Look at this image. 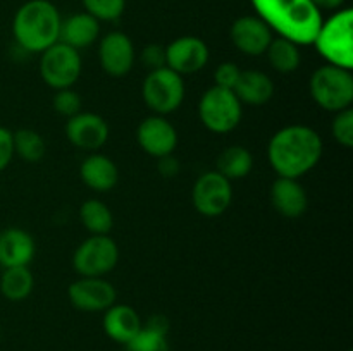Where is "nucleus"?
I'll use <instances>...</instances> for the list:
<instances>
[{
  "label": "nucleus",
  "instance_id": "obj_1",
  "mask_svg": "<svg viewBox=\"0 0 353 351\" xmlns=\"http://www.w3.org/2000/svg\"><path fill=\"white\" fill-rule=\"evenodd\" d=\"M268 157L279 178L299 179L319 164L323 157V140L319 133L309 126H286L271 138Z\"/></svg>",
  "mask_w": 353,
  "mask_h": 351
},
{
  "label": "nucleus",
  "instance_id": "obj_2",
  "mask_svg": "<svg viewBox=\"0 0 353 351\" xmlns=\"http://www.w3.org/2000/svg\"><path fill=\"white\" fill-rule=\"evenodd\" d=\"M257 16L279 36L300 45H312L323 14L312 0H250Z\"/></svg>",
  "mask_w": 353,
  "mask_h": 351
},
{
  "label": "nucleus",
  "instance_id": "obj_3",
  "mask_svg": "<svg viewBox=\"0 0 353 351\" xmlns=\"http://www.w3.org/2000/svg\"><path fill=\"white\" fill-rule=\"evenodd\" d=\"M61 14L48 0H30L17 9L12 33L17 45L31 54H41L59 41Z\"/></svg>",
  "mask_w": 353,
  "mask_h": 351
},
{
  "label": "nucleus",
  "instance_id": "obj_4",
  "mask_svg": "<svg viewBox=\"0 0 353 351\" xmlns=\"http://www.w3.org/2000/svg\"><path fill=\"white\" fill-rule=\"evenodd\" d=\"M312 45L327 64L338 67H353V12L338 10L327 21H323Z\"/></svg>",
  "mask_w": 353,
  "mask_h": 351
},
{
  "label": "nucleus",
  "instance_id": "obj_5",
  "mask_svg": "<svg viewBox=\"0 0 353 351\" xmlns=\"http://www.w3.org/2000/svg\"><path fill=\"white\" fill-rule=\"evenodd\" d=\"M310 96L321 109L341 112L353 102V76L350 69L326 64L310 76Z\"/></svg>",
  "mask_w": 353,
  "mask_h": 351
},
{
  "label": "nucleus",
  "instance_id": "obj_6",
  "mask_svg": "<svg viewBox=\"0 0 353 351\" xmlns=\"http://www.w3.org/2000/svg\"><path fill=\"white\" fill-rule=\"evenodd\" d=\"M241 114H243L241 102L233 89L212 86L200 98V120L212 133L224 134L233 131L240 124Z\"/></svg>",
  "mask_w": 353,
  "mask_h": 351
},
{
  "label": "nucleus",
  "instance_id": "obj_7",
  "mask_svg": "<svg viewBox=\"0 0 353 351\" xmlns=\"http://www.w3.org/2000/svg\"><path fill=\"white\" fill-rule=\"evenodd\" d=\"M143 102L157 116H165L181 107L185 100V81L183 76L169 67L154 69L148 72L141 86Z\"/></svg>",
  "mask_w": 353,
  "mask_h": 351
},
{
  "label": "nucleus",
  "instance_id": "obj_8",
  "mask_svg": "<svg viewBox=\"0 0 353 351\" xmlns=\"http://www.w3.org/2000/svg\"><path fill=\"white\" fill-rule=\"evenodd\" d=\"M119 262V248L109 234H92L72 255V267L81 277H103Z\"/></svg>",
  "mask_w": 353,
  "mask_h": 351
},
{
  "label": "nucleus",
  "instance_id": "obj_9",
  "mask_svg": "<svg viewBox=\"0 0 353 351\" xmlns=\"http://www.w3.org/2000/svg\"><path fill=\"white\" fill-rule=\"evenodd\" d=\"M81 57L79 52L68 45L54 43L47 50L41 52L40 74L45 85L54 89L71 88L81 74Z\"/></svg>",
  "mask_w": 353,
  "mask_h": 351
},
{
  "label": "nucleus",
  "instance_id": "obj_10",
  "mask_svg": "<svg viewBox=\"0 0 353 351\" xmlns=\"http://www.w3.org/2000/svg\"><path fill=\"white\" fill-rule=\"evenodd\" d=\"M193 205L196 212L205 217H219L230 209L233 200L231 181L217 171H209L200 176L193 184Z\"/></svg>",
  "mask_w": 353,
  "mask_h": 351
},
{
  "label": "nucleus",
  "instance_id": "obj_11",
  "mask_svg": "<svg viewBox=\"0 0 353 351\" xmlns=\"http://www.w3.org/2000/svg\"><path fill=\"white\" fill-rule=\"evenodd\" d=\"M69 301L81 312H105L116 303V288L103 277H81L68 289Z\"/></svg>",
  "mask_w": 353,
  "mask_h": 351
},
{
  "label": "nucleus",
  "instance_id": "obj_12",
  "mask_svg": "<svg viewBox=\"0 0 353 351\" xmlns=\"http://www.w3.org/2000/svg\"><path fill=\"white\" fill-rule=\"evenodd\" d=\"M65 136L79 150L97 151L109 140V124L99 114L79 112L68 119Z\"/></svg>",
  "mask_w": 353,
  "mask_h": 351
},
{
  "label": "nucleus",
  "instance_id": "obj_13",
  "mask_svg": "<svg viewBox=\"0 0 353 351\" xmlns=\"http://www.w3.org/2000/svg\"><path fill=\"white\" fill-rule=\"evenodd\" d=\"M209 62V48L205 41L196 36H181L165 48V67L172 69L183 74H193V72L203 69Z\"/></svg>",
  "mask_w": 353,
  "mask_h": 351
},
{
  "label": "nucleus",
  "instance_id": "obj_14",
  "mask_svg": "<svg viewBox=\"0 0 353 351\" xmlns=\"http://www.w3.org/2000/svg\"><path fill=\"white\" fill-rule=\"evenodd\" d=\"M137 140L145 153L161 158L172 155L178 145V131L164 116H152L140 123Z\"/></svg>",
  "mask_w": 353,
  "mask_h": 351
},
{
  "label": "nucleus",
  "instance_id": "obj_15",
  "mask_svg": "<svg viewBox=\"0 0 353 351\" xmlns=\"http://www.w3.org/2000/svg\"><path fill=\"white\" fill-rule=\"evenodd\" d=\"M100 65L112 78H123L133 69L134 47L131 38L121 31L105 34L99 47Z\"/></svg>",
  "mask_w": 353,
  "mask_h": 351
},
{
  "label": "nucleus",
  "instance_id": "obj_16",
  "mask_svg": "<svg viewBox=\"0 0 353 351\" xmlns=\"http://www.w3.org/2000/svg\"><path fill=\"white\" fill-rule=\"evenodd\" d=\"M231 41L234 47L245 55L265 54L269 43L272 41V31L259 16H243L238 17L231 26Z\"/></svg>",
  "mask_w": 353,
  "mask_h": 351
},
{
  "label": "nucleus",
  "instance_id": "obj_17",
  "mask_svg": "<svg viewBox=\"0 0 353 351\" xmlns=\"http://www.w3.org/2000/svg\"><path fill=\"white\" fill-rule=\"evenodd\" d=\"M271 203L283 217L296 219L305 213L309 196L296 179L278 178L271 186Z\"/></svg>",
  "mask_w": 353,
  "mask_h": 351
},
{
  "label": "nucleus",
  "instance_id": "obj_18",
  "mask_svg": "<svg viewBox=\"0 0 353 351\" xmlns=\"http://www.w3.org/2000/svg\"><path fill=\"white\" fill-rule=\"evenodd\" d=\"M34 257V241L30 233L9 227L0 233V265L3 268L26 267Z\"/></svg>",
  "mask_w": 353,
  "mask_h": 351
},
{
  "label": "nucleus",
  "instance_id": "obj_19",
  "mask_svg": "<svg viewBox=\"0 0 353 351\" xmlns=\"http://www.w3.org/2000/svg\"><path fill=\"white\" fill-rule=\"evenodd\" d=\"M140 315L137 310L128 305H112L105 310L103 315V330L112 341L126 344L141 330Z\"/></svg>",
  "mask_w": 353,
  "mask_h": 351
},
{
  "label": "nucleus",
  "instance_id": "obj_20",
  "mask_svg": "<svg viewBox=\"0 0 353 351\" xmlns=\"http://www.w3.org/2000/svg\"><path fill=\"white\" fill-rule=\"evenodd\" d=\"M79 176L90 189L99 193L110 191L119 181V169L109 157L92 153L83 160Z\"/></svg>",
  "mask_w": 353,
  "mask_h": 351
},
{
  "label": "nucleus",
  "instance_id": "obj_21",
  "mask_svg": "<svg viewBox=\"0 0 353 351\" xmlns=\"http://www.w3.org/2000/svg\"><path fill=\"white\" fill-rule=\"evenodd\" d=\"M100 24L99 21L88 12H78L69 16L61 23V31H59V41L68 47L79 50L99 38Z\"/></svg>",
  "mask_w": 353,
  "mask_h": 351
},
{
  "label": "nucleus",
  "instance_id": "obj_22",
  "mask_svg": "<svg viewBox=\"0 0 353 351\" xmlns=\"http://www.w3.org/2000/svg\"><path fill=\"white\" fill-rule=\"evenodd\" d=\"M234 95L241 103L248 105H264L274 95V83L262 71H241L240 79L234 86Z\"/></svg>",
  "mask_w": 353,
  "mask_h": 351
},
{
  "label": "nucleus",
  "instance_id": "obj_23",
  "mask_svg": "<svg viewBox=\"0 0 353 351\" xmlns=\"http://www.w3.org/2000/svg\"><path fill=\"white\" fill-rule=\"evenodd\" d=\"M252 167H254V157L247 148L240 147V145L224 148L216 160V171L224 176L228 181L247 178Z\"/></svg>",
  "mask_w": 353,
  "mask_h": 351
},
{
  "label": "nucleus",
  "instance_id": "obj_24",
  "mask_svg": "<svg viewBox=\"0 0 353 351\" xmlns=\"http://www.w3.org/2000/svg\"><path fill=\"white\" fill-rule=\"evenodd\" d=\"M34 286V277L31 270L26 267H10L3 268L0 277V291L3 298L9 301H23L31 295Z\"/></svg>",
  "mask_w": 353,
  "mask_h": 351
},
{
  "label": "nucleus",
  "instance_id": "obj_25",
  "mask_svg": "<svg viewBox=\"0 0 353 351\" xmlns=\"http://www.w3.org/2000/svg\"><path fill=\"white\" fill-rule=\"evenodd\" d=\"M265 55H268V61L272 65V69L283 72V74L296 71L300 67V62H302L299 45L283 36L272 38L268 50H265Z\"/></svg>",
  "mask_w": 353,
  "mask_h": 351
},
{
  "label": "nucleus",
  "instance_id": "obj_26",
  "mask_svg": "<svg viewBox=\"0 0 353 351\" xmlns=\"http://www.w3.org/2000/svg\"><path fill=\"white\" fill-rule=\"evenodd\" d=\"M79 219L90 234H109L114 226V217L109 206L100 200H86L79 209Z\"/></svg>",
  "mask_w": 353,
  "mask_h": 351
},
{
  "label": "nucleus",
  "instance_id": "obj_27",
  "mask_svg": "<svg viewBox=\"0 0 353 351\" xmlns=\"http://www.w3.org/2000/svg\"><path fill=\"white\" fill-rule=\"evenodd\" d=\"M14 136V155L23 158L28 164H37L45 157V141L40 133L33 129H19L12 133Z\"/></svg>",
  "mask_w": 353,
  "mask_h": 351
},
{
  "label": "nucleus",
  "instance_id": "obj_28",
  "mask_svg": "<svg viewBox=\"0 0 353 351\" xmlns=\"http://www.w3.org/2000/svg\"><path fill=\"white\" fill-rule=\"evenodd\" d=\"M124 351H169L168 334L141 327L140 332L130 343L124 344Z\"/></svg>",
  "mask_w": 353,
  "mask_h": 351
},
{
  "label": "nucleus",
  "instance_id": "obj_29",
  "mask_svg": "<svg viewBox=\"0 0 353 351\" xmlns=\"http://www.w3.org/2000/svg\"><path fill=\"white\" fill-rule=\"evenodd\" d=\"M83 6L97 21H116L123 16L126 0H83Z\"/></svg>",
  "mask_w": 353,
  "mask_h": 351
},
{
  "label": "nucleus",
  "instance_id": "obj_30",
  "mask_svg": "<svg viewBox=\"0 0 353 351\" xmlns=\"http://www.w3.org/2000/svg\"><path fill=\"white\" fill-rule=\"evenodd\" d=\"M331 133L336 143L341 147L352 148L353 147V110L345 109L341 112H336L333 124H331Z\"/></svg>",
  "mask_w": 353,
  "mask_h": 351
},
{
  "label": "nucleus",
  "instance_id": "obj_31",
  "mask_svg": "<svg viewBox=\"0 0 353 351\" xmlns=\"http://www.w3.org/2000/svg\"><path fill=\"white\" fill-rule=\"evenodd\" d=\"M52 103H54L55 112L61 114V116H65L68 119L81 112V98H79L78 93L71 88L55 89Z\"/></svg>",
  "mask_w": 353,
  "mask_h": 351
},
{
  "label": "nucleus",
  "instance_id": "obj_32",
  "mask_svg": "<svg viewBox=\"0 0 353 351\" xmlns=\"http://www.w3.org/2000/svg\"><path fill=\"white\" fill-rule=\"evenodd\" d=\"M241 69L238 67L236 64L233 62H223V64L217 65V69L214 71V81L219 88H226V89H234L236 86L238 79H240Z\"/></svg>",
  "mask_w": 353,
  "mask_h": 351
},
{
  "label": "nucleus",
  "instance_id": "obj_33",
  "mask_svg": "<svg viewBox=\"0 0 353 351\" xmlns=\"http://www.w3.org/2000/svg\"><path fill=\"white\" fill-rule=\"evenodd\" d=\"M14 157V136L12 131L0 126V172L12 162Z\"/></svg>",
  "mask_w": 353,
  "mask_h": 351
},
{
  "label": "nucleus",
  "instance_id": "obj_34",
  "mask_svg": "<svg viewBox=\"0 0 353 351\" xmlns=\"http://www.w3.org/2000/svg\"><path fill=\"white\" fill-rule=\"evenodd\" d=\"M141 61H143V64L147 65L150 71L164 67L165 65V48H162L161 45H148V47L143 48Z\"/></svg>",
  "mask_w": 353,
  "mask_h": 351
},
{
  "label": "nucleus",
  "instance_id": "obj_35",
  "mask_svg": "<svg viewBox=\"0 0 353 351\" xmlns=\"http://www.w3.org/2000/svg\"><path fill=\"white\" fill-rule=\"evenodd\" d=\"M179 162L176 160L171 155H165V157L159 158V172H161L164 178H176L179 174Z\"/></svg>",
  "mask_w": 353,
  "mask_h": 351
},
{
  "label": "nucleus",
  "instance_id": "obj_36",
  "mask_svg": "<svg viewBox=\"0 0 353 351\" xmlns=\"http://www.w3.org/2000/svg\"><path fill=\"white\" fill-rule=\"evenodd\" d=\"M143 327H147V329L155 330V332L168 334V330H169V322H168V319H165L164 315H154V317H150V319L147 320V323H145Z\"/></svg>",
  "mask_w": 353,
  "mask_h": 351
},
{
  "label": "nucleus",
  "instance_id": "obj_37",
  "mask_svg": "<svg viewBox=\"0 0 353 351\" xmlns=\"http://www.w3.org/2000/svg\"><path fill=\"white\" fill-rule=\"evenodd\" d=\"M345 0H312L314 6L317 7L319 10H334L338 9V7L343 6Z\"/></svg>",
  "mask_w": 353,
  "mask_h": 351
}]
</instances>
